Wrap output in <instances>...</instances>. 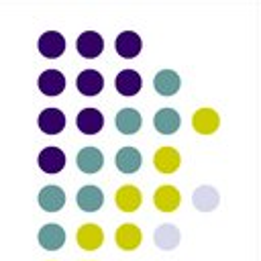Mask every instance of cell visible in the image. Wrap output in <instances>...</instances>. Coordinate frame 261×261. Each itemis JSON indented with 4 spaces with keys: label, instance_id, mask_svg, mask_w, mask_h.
<instances>
[{
    "label": "cell",
    "instance_id": "cell-16",
    "mask_svg": "<svg viewBox=\"0 0 261 261\" xmlns=\"http://www.w3.org/2000/svg\"><path fill=\"white\" fill-rule=\"evenodd\" d=\"M179 239H181L179 228H177L175 224H171V222H165V224L157 226V228H155V234H153L155 245H157L159 249H163V251L175 249V247L179 245Z\"/></svg>",
    "mask_w": 261,
    "mask_h": 261
},
{
    "label": "cell",
    "instance_id": "cell-19",
    "mask_svg": "<svg viewBox=\"0 0 261 261\" xmlns=\"http://www.w3.org/2000/svg\"><path fill=\"white\" fill-rule=\"evenodd\" d=\"M153 124L161 135H171L179 128L181 118H179L177 110H173V108H159L153 116Z\"/></svg>",
    "mask_w": 261,
    "mask_h": 261
},
{
    "label": "cell",
    "instance_id": "cell-20",
    "mask_svg": "<svg viewBox=\"0 0 261 261\" xmlns=\"http://www.w3.org/2000/svg\"><path fill=\"white\" fill-rule=\"evenodd\" d=\"M65 204V192L59 186H45L39 192V206L47 212H57Z\"/></svg>",
    "mask_w": 261,
    "mask_h": 261
},
{
    "label": "cell",
    "instance_id": "cell-6",
    "mask_svg": "<svg viewBox=\"0 0 261 261\" xmlns=\"http://www.w3.org/2000/svg\"><path fill=\"white\" fill-rule=\"evenodd\" d=\"M39 51H41V55H45V57H49V59H55V57H59L63 51H65V39H63V35L61 33H57V31H47V33H43L41 37H39Z\"/></svg>",
    "mask_w": 261,
    "mask_h": 261
},
{
    "label": "cell",
    "instance_id": "cell-22",
    "mask_svg": "<svg viewBox=\"0 0 261 261\" xmlns=\"http://www.w3.org/2000/svg\"><path fill=\"white\" fill-rule=\"evenodd\" d=\"M141 86H143V80H141L139 71H135V69H122V71H118V75H116V90H118V94H122V96H135L141 90Z\"/></svg>",
    "mask_w": 261,
    "mask_h": 261
},
{
    "label": "cell",
    "instance_id": "cell-5",
    "mask_svg": "<svg viewBox=\"0 0 261 261\" xmlns=\"http://www.w3.org/2000/svg\"><path fill=\"white\" fill-rule=\"evenodd\" d=\"M75 124L84 135H96L104 126V114L98 108H84L77 112Z\"/></svg>",
    "mask_w": 261,
    "mask_h": 261
},
{
    "label": "cell",
    "instance_id": "cell-10",
    "mask_svg": "<svg viewBox=\"0 0 261 261\" xmlns=\"http://www.w3.org/2000/svg\"><path fill=\"white\" fill-rule=\"evenodd\" d=\"M141 200H143L141 190L137 186H130V184L120 186L114 194V202L122 212H135L141 206Z\"/></svg>",
    "mask_w": 261,
    "mask_h": 261
},
{
    "label": "cell",
    "instance_id": "cell-11",
    "mask_svg": "<svg viewBox=\"0 0 261 261\" xmlns=\"http://www.w3.org/2000/svg\"><path fill=\"white\" fill-rule=\"evenodd\" d=\"M116 245L122 249V251H135L139 245H141V239H143V234H141V228L137 226V224H133V222H124V224H120L118 228H116Z\"/></svg>",
    "mask_w": 261,
    "mask_h": 261
},
{
    "label": "cell",
    "instance_id": "cell-12",
    "mask_svg": "<svg viewBox=\"0 0 261 261\" xmlns=\"http://www.w3.org/2000/svg\"><path fill=\"white\" fill-rule=\"evenodd\" d=\"M75 163H77V167H80L84 173H96V171H100L102 165H104V155H102V151L96 149V147H84V149L77 153Z\"/></svg>",
    "mask_w": 261,
    "mask_h": 261
},
{
    "label": "cell",
    "instance_id": "cell-9",
    "mask_svg": "<svg viewBox=\"0 0 261 261\" xmlns=\"http://www.w3.org/2000/svg\"><path fill=\"white\" fill-rule=\"evenodd\" d=\"M153 163H155V169L161 171V173H173L179 163H181V157L177 153V149L173 147H159L153 155Z\"/></svg>",
    "mask_w": 261,
    "mask_h": 261
},
{
    "label": "cell",
    "instance_id": "cell-23",
    "mask_svg": "<svg viewBox=\"0 0 261 261\" xmlns=\"http://www.w3.org/2000/svg\"><path fill=\"white\" fill-rule=\"evenodd\" d=\"M141 163H143V157L135 147H122L116 153V167L122 173H135L141 167Z\"/></svg>",
    "mask_w": 261,
    "mask_h": 261
},
{
    "label": "cell",
    "instance_id": "cell-3",
    "mask_svg": "<svg viewBox=\"0 0 261 261\" xmlns=\"http://www.w3.org/2000/svg\"><path fill=\"white\" fill-rule=\"evenodd\" d=\"M179 202H181L179 190H177L175 186H169V184L159 186V188L155 190V194H153V204H155V208L161 210V212H173V210L179 206Z\"/></svg>",
    "mask_w": 261,
    "mask_h": 261
},
{
    "label": "cell",
    "instance_id": "cell-1",
    "mask_svg": "<svg viewBox=\"0 0 261 261\" xmlns=\"http://www.w3.org/2000/svg\"><path fill=\"white\" fill-rule=\"evenodd\" d=\"M75 241H77V245H80L84 251H96V249H100L102 243H104V230H102V226L96 224V222H86V224H82V226L77 228Z\"/></svg>",
    "mask_w": 261,
    "mask_h": 261
},
{
    "label": "cell",
    "instance_id": "cell-14",
    "mask_svg": "<svg viewBox=\"0 0 261 261\" xmlns=\"http://www.w3.org/2000/svg\"><path fill=\"white\" fill-rule=\"evenodd\" d=\"M141 37L135 33V31H122L118 37H116V53L124 59H130V57H137L141 53Z\"/></svg>",
    "mask_w": 261,
    "mask_h": 261
},
{
    "label": "cell",
    "instance_id": "cell-7",
    "mask_svg": "<svg viewBox=\"0 0 261 261\" xmlns=\"http://www.w3.org/2000/svg\"><path fill=\"white\" fill-rule=\"evenodd\" d=\"M37 84H39V90L45 96H57L65 90V75L59 69H45L39 75Z\"/></svg>",
    "mask_w": 261,
    "mask_h": 261
},
{
    "label": "cell",
    "instance_id": "cell-17",
    "mask_svg": "<svg viewBox=\"0 0 261 261\" xmlns=\"http://www.w3.org/2000/svg\"><path fill=\"white\" fill-rule=\"evenodd\" d=\"M153 86H155L157 94H161V96H173L179 90L181 80H179V75L173 69H161V71L155 73Z\"/></svg>",
    "mask_w": 261,
    "mask_h": 261
},
{
    "label": "cell",
    "instance_id": "cell-25",
    "mask_svg": "<svg viewBox=\"0 0 261 261\" xmlns=\"http://www.w3.org/2000/svg\"><path fill=\"white\" fill-rule=\"evenodd\" d=\"M116 128L122 135H135L141 128V114L135 108H122L116 114Z\"/></svg>",
    "mask_w": 261,
    "mask_h": 261
},
{
    "label": "cell",
    "instance_id": "cell-13",
    "mask_svg": "<svg viewBox=\"0 0 261 261\" xmlns=\"http://www.w3.org/2000/svg\"><path fill=\"white\" fill-rule=\"evenodd\" d=\"M39 243L47 251H57L65 243V230L57 222H49L39 230Z\"/></svg>",
    "mask_w": 261,
    "mask_h": 261
},
{
    "label": "cell",
    "instance_id": "cell-8",
    "mask_svg": "<svg viewBox=\"0 0 261 261\" xmlns=\"http://www.w3.org/2000/svg\"><path fill=\"white\" fill-rule=\"evenodd\" d=\"M39 167L47 173H59L63 167H65V153L59 149V147H45L39 157Z\"/></svg>",
    "mask_w": 261,
    "mask_h": 261
},
{
    "label": "cell",
    "instance_id": "cell-24",
    "mask_svg": "<svg viewBox=\"0 0 261 261\" xmlns=\"http://www.w3.org/2000/svg\"><path fill=\"white\" fill-rule=\"evenodd\" d=\"M218 200H220V196L212 186H200V188L194 190V196H192L194 206L202 212H210L212 208H216Z\"/></svg>",
    "mask_w": 261,
    "mask_h": 261
},
{
    "label": "cell",
    "instance_id": "cell-21",
    "mask_svg": "<svg viewBox=\"0 0 261 261\" xmlns=\"http://www.w3.org/2000/svg\"><path fill=\"white\" fill-rule=\"evenodd\" d=\"M75 202H77V206H80L84 212H94V210H98V208L104 204V194H102V190L96 188V186H84V188L77 192Z\"/></svg>",
    "mask_w": 261,
    "mask_h": 261
},
{
    "label": "cell",
    "instance_id": "cell-15",
    "mask_svg": "<svg viewBox=\"0 0 261 261\" xmlns=\"http://www.w3.org/2000/svg\"><path fill=\"white\" fill-rule=\"evenodd\" d=\"M75 86L84 96H96L102 88H104V77L100 71L96 69H84L77 77H75Z\"/></svg>",
    "mask_w": 261,
    "mask_h": 261
},
{
    "label": "cell",
    "instance_id": "cell-4",
    "mask_svg": "<svg viewBox=\"0 0 261 261\" xmlns=\"http://www.w3.org/2000/svg\"><path fill=\"white\" fill-rule=\"evenodd\" d=\"M75 47H77V53H80L82 57L94 59V57H98V55L102 53V49H104V39H102V35L96 33V31H86V33H82V35L77 37Z\"/></svg>",
    "mask_w": 261,
    "mask_h": 261
},
{
    "label": "cell",
    "instance_id": "cell-18",
    "mask_svg": "<svg viewBox=\"0 0 261 261\" xmlns=\"http://www.w3.org/2000/svg\"><path fill=\"white\" fill-rule=\"evenodd\" d=\"M65 126V114L59 108H45L39 114V128L47 135H57Z\"/></svg>",
    "mask_w": 261,
    "mask_h": 261
},
{
    "label": "cell",
    "instance_id": "cell-2",
    "mask_svg": "<svg viewBox=\"0 0 261 261\" xmlns=\"http://www.w3.org/2000/svg\"><path fill=\"white\" fill-rule=\"evenodd\" d=\"M192 126L200 135H212L220 126V116H218V112L214 108L202 106L192 114Z\"/></svg>",
    "mask_w": 261,
    "mask_h": 261
}]
</instances>
